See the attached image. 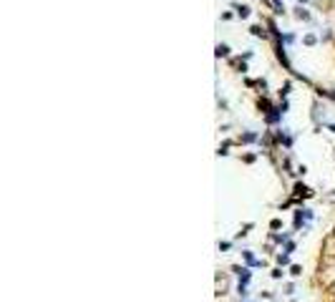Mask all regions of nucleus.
Listing matches in <instances>:
<instances>
[{"label":"nucleus","mask_w":335,"mask_h":302,"mask_svg":"<svg viewBox=\"0 0 335 302\" xmlns=\"http://www.w3.org/2000/svg\"><path fill=\"white\" fill-rule=\"evenodd\" d=\"M333 234H335V229H333Z\"/></svg>","instance_id":"nucleus-3"},{"label":"nucleus","mask_w":335,"mask_h":302,"mask_svg":"<svg viewBox=\"0 0 335 302\" xmlns=\"http://www.w3.org/2000/svg\"><path fill=\"white\" fill-rule=\"evenodd\" d=\"M330 292H333V295H335V282H333V287H330Z\"/></svg>","instance_id":"nucleus-2"},{"label":"nucleus","mask_w":335,"mask_h":302,"mask_svg":"<svg viewBox=\"0 0 335 302\" xmlns=\"http://www.w3.org/2000/svg\"><path fill=\"white\" fill-rule=\"evenodd\" d=\"M323 254H325L328 260H335V234H328V237L323 240Z\"/></svg>","instance_id":"nucleus-1"}]
</instances>
